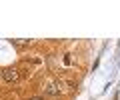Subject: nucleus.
<instances>
[{"mask_svg":"<svg viewBox=\"0 0 120 100\" xmlns=\"http://www.w3.org/2000/svg\"><path fill=\"white\" fill-rule=\"evenodd\" d=\"M12 44L18 48V50H22V48H26V46H30V40H12Z\"/></svg>","mask_w":120,"mask_h":100,"instance_id":"obj_4","label":"nucleus"},{"mask_svg":"<svg viewBox=\"0 0 120 100\" xmlns=\"http://www.w3.org/2000/svg\"><path fill=\"white\" fill-rule=\"evenodd\" d=\"M42 88L48 96H60L58 94V78H46L42 82Z\"/></svg>","mask_w":120,"mask_h":100,"instance_id":"obj_2","label":"nucleus"},{"mask_svg":"<svg viewBox=\"0 0 120 100\" xmlns=\"http://www.w3.org/2000/svg\"><path fill=\"white\" fill-rule=\"evenodd\" d=\"M0 76H2V80L6 84H18L22 80V72H20L18 66H6V68H2Z\"/></svg>","mask_w":120,"mask_h":100,"instance_id":"obj_1","label":"nucleus"},{"mask_svg":"<svg viewBox=\"0 0 120 100\" xmlns=\"http://www.w3.org/2000/svg\"><path fill=\"white\" fill-rule=\"evenodd\" d=\"M26 100H44L42 96H30V98H26Z\"/></svg>","mask_w":120,"mask_h":100,"instance_id":"obj_5","label":"nucleus"},{"mask_svg":"<svg viewBox=\"0 0 120 100\" xmlns=\"http://www.w3.org/2000/svg\"><path fill=\"white\" fill-rule=\"evenodd\" d=\"M76 90V84L70 82V80H64V78H58V94H72Z\"/></svg>","mask_w":120,"mask_h":100,"instance_id":"obj_3","label":"nucleus"}]
</instances>
